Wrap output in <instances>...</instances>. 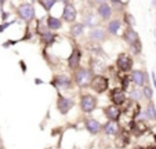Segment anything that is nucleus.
I'll list each match as a JSON object with an SVG mask.
<instances>
[{
    "instance_id": "4",
    "label": "nucleus",
    "mask_w": 156,
    "mask_h": 149,
    "mask_svg": "<svg viewBox=\"0 0 156 149\" xmlns=\"http://www.w3.org/2000/svg\"><path fill=\"white\" fill-rule=\"evenodd\" d=\"M116 65L118 68L122 70V72H127L133 68V59L127 54H120L116 59Z\"/></svg>"
},
{
    "instance_id": "16",
    "label": "nucleus",
    "mask_w": 156,
    "mask_h": 149,
    "mask_svg": "<svg viewBox=\"0 0 156 149\" xmlns=\"http://www.w3.org/2000/svg\"><path fill=\"white\" fill-rule=\"evenodd\" d=\"M86 127H87V130L91 133V134H97V133H100L101 130V124L95 120V119H88L87 122H86Z\"/></svg>"
},
{
    "instance_id": "33",
    "label": "nucleus",
    "mask_w": 156,
    "mask_h": 149,
    "mask_svg": "<svg viewBox=\"0 0 156 149\" xmlns=\"http://www.w3.org/2000/svg\"><path fill=\"white\" fill-rule=\"evenodd\" d=\"M134 149H146V148H144V146H137V148H134Z\"/></svg>"
},
{
    "instance_id": "21",
    "label": "nucleus",
    "mask_w": 156,
    "mask_h": 149,
    "mask_svg": "<svg viewBox=\"0 0 156 149\" xmlns=\"http://www.w3.org/2000/svg\"><path fill=\"white\" fill-rule=\"evenodd\" d=\"M61 21L58 18H54V17H49L47 18V26H49V29L51 31H57V29H60L61 28Z\"/></svg>"
},
{
    "instance_id": "26",
    "label": "nucleus",
    "mask_w": 156,
    "mask_h": 149,
    "mask_svg": "<svg viewBox=\"0 0 156 149\" xmlns=\"http://www.w3.org/2000/svg\"><path fill=\"white\" fill-rule=\"evenodd\" d=\"M142 94L145 95V98L146 99H151L152 98V95H153V91H152V88L149 86H145L142 90Z\"/></svg>"
},
{
    "instance_id": "13",
    "label": "nucleus",
    "mask_w": 156,
    "mask_h": 149,
    "mask_svg": "<svg viewBox=\"0 0 156 149\" xmlns=\"http://www.w3.org/2000/svg\"><path fill=\"white\" fill-rule=\"evenodd\" d=\"M123 37H125V40H126V43L127 44H130V46H133V44H135L140 40L138 39V35H137V32L134 31V29H131V28H127L125 32V35H123Z\"/></svg>"
},
{
    "instance_id": "27",
    "label": "nucleus",
    "mask_w": 156,
    "mask_h": 149,
    "mask_svg": "<svg viewBox=\"0 0 156 149\" xmlns=\"http://www.w3.org/2000/svg\"><path fill=\"white\" fill-rule=\"evenodd\" d=\"M130 83H131V77H129V76H125V77L122 79V84H123V91H125V90H129V87H130Z\"/></svg>"
},
{
    "instance_id": "14",
    "label": "nucleus",
    "mask_w": 156,
    "mask_h": 149,
    "mask_svg": "<svg viewBox=\"0 0 156 149\" xmlns=\"http://www.w3.org/2000/svg\"><path fill=\"white\" fill-rule=\"evenodd\" d=\"M57 106H58V109H60L61 113H68V111L70 109V106H72V102L68 98L60 95L58 97V104H57Z\"/></svg>"
},
{
    "instance_id": "12",
    "label": "nucleus",
    "mask_w": 156,
    "mask_h": 149,
    "mask_svg": "<svg viewBox=\"0 0 156 149\" xmlns=\"http://www.w3.org/2000/svg\"><path fill=\"white\" fill-rule=\"evenodd\" d=\"M105 115L111 122H116V120H119L120 115H122V112H120V109H119L118 106L111 105V106H108V108L105 109Z\"/></svg>"
},
{
    "instance_id": "2",
    "label": "nucleus",
    "mask_w": 156,
    "mask_h": 149,
    "mask_svg": "<svg viewBox=\"0 0 156 149\" xmlns=\"http://www.w3.org/2000/svg\"><path fill=\"white\" fill-rule=\"evenodd\" d=\"M108 79L104 77V76H101V74H97V76H94L91 81H90V86L93 88L94 91H97V93H104L106 91V88H108Z\"/></svg>"
},
{
    "instance_id": "3",
    "label": "nucleus",
    "mask_w": 156,
    "mask_h": 149,
    "mask_svg": "<svg viewBox=\"0 0 156 149\" xmlns=\"http://www.w3.org/2000/svg\"><path fill=\"white\" fill-rule=\"evenodd\" d=\"M80 106H81V111H83V112L90 113V112H93L94 109H95V106H97V101H95V98H94L93 95L86 94V95H83V97H81Z\"/></svg>"
},
{
    "instance_id": "1",
    "label": "nucleus",
    "mask_w": 156,
    "mask_h": 149,
    "mask_svg": "<svg viewBox=\"0 0 156 149\" xmlns=\"http://www.w3.org/2000/svg\"><path fill=\"white\" fill-rule=\"evenodd\" d=\"M90 77H91V72L86 68H79L76 70L75 73V81L77 86L80 87H84V86H88L90 84Z\"/></svg>"
},
{
    "instance_id": "25",
    "label": "nucleus",
    "mask_w": 156,
    "mask_h": 149,
    "mask_svg": "<svg viewBox=\"0 0 156 149\" xmlns=\"http://www.w3.org/2000/svg\"><path fill=\"white\" fill-rule=\"evenodd\" d=\"M43 40L46 44H51L54 40H55V36L54 35H51L50 32H47V33H44L43 35Z\"/></svg>"
},
{
    "instance_id": "10",
    "label": "nucleus",
    "mask_w": 156,
    "mask_h": 149,
    "mask_svg": "<svg viewBox=\"0 0 156 149\" xmlns=\"http://www.w3.org/2000/svg\"><path fill=\"white\" fill-rule=\"evenodd\" d=\"M130 142V134L127 130H120L118 131V135H116V145L118 148H125L127 146Z\"/></svg>"
},
{
    "instance_id": "30",
    "label": "nucleus",
    "mask_w": 156,
    "mask_h": 149,
    "mask_svg": "<svg viewBox=\"0 0 156 149\" xmlns=\"http://www.w3.org/2000/svg\"><path fill=\"white\" fill-rule=\"evenodd\" d=\"M130 98L133 99V101H134V99H135V101L140 99V98H141V91H140V90H133V91H131Z\"/></svg>"
},
{
    "instance_id": "8",
    "label": "nucleus",
    "mask_w": 156,
    "mask_h": 149,
    "mask_svg": "<svg viewBox=\"0 0 156 149\" xmlns=\"http://www.w3.org/2000/svg\"><path fill=\"white\" fill-rule=\"evenodd\" d=\"M130 130L131 133L134 134V135H142L145 131L148 130V126L145 124V122H142V120H138V122H131L130 124Z\"/></svg>"
},
{
    "instance_id": "24",
    "label": "nucleus",
    "mask_w": 156,
    "mask_h": 149,
    "mask_svg": "<svg viewBox=\"0 0 156 149\" xmlns=\"http://www.w3.org/2000/svg\"><path fill=\"white\" fill-rule=\"evenodd\" d=\"M83 28H84V25H83V24H75L73 26H72L70 32H72V35H73V36H79V35L83 33Z\"/></svg>"
},
{
    "instance_id": "20",
    "label": "nucleus",
    "mask_w": 156,
    "mask_h": 149,
    "mask_svg": "<svg viewBox=\"0 0 156 149\" xmlns=\"http://www.w3.org/2000/svg\"><path fill=\"white\" fill-rule=\"evenodd\" d=\"M54 83H57L55 86L58 87H68L70 84V79L66 74H58L55 77V80H54Z\"/></svg>"
},
{
    "instance_id": "17",
    "label": "nucleus",
    "mask_w": 156,
    "mask_h": 149,
    "mask_svg": "<svg viewBox=\"0 0 156 149\" xmlns=\"http://www.w3.org/2000/svg\"><path fill=\"white\" fill-rule=\"evenodd\" d=\"M98 12H100L102 19H108L111 17V14H112V10H111V7L108 6L106 3H101L100 7H98Z\"/></svg>"
},
{
    "instance_id": "31",
    "label": "nucleus",
    "mask_w": 156,
    "mask_h": 149,
    "mask_svg": "<svg viewBox=\"0 0 156 149\" xmlns=\"http://www.w3.org/2000/svg\"><path fill=\"white\" fill-rule=\"evenodd\" d=\"M126 22H127V24H130V25H134V19H133V17H131L130 14H127V15H126Z\"/></svg>"
},
{
    "instance_id": "9",
    "label": "nucleus",
    "mask_w": 156,
    "mask_h": 149,
    "mask_svg": "<svg viewBox=\"0 0 156 149\" xmlns=\"http://www.w3.org/2000/svg\"><path fill=\"white\" fill-rule=\"evenodd\" d=\"M140 111H141V106L138 105L137 102H129V106L125 108V116L133 120L134 118L138 116Z\"/></svg>"
},
{
    "instance_id": "29",
    "label": "nucleus",
    "mask_w": 156,
    "mask_h": 149,
    "mask_svg": "<svg viewBox=\"0 0 156 149\" xmlns=\"http://www.w3.org/2000/svg\"><path fill=\"white\" fill-rule=\"evenodd\" d=\"M131 49H133V53H134V54H140V53H141V42L138 40L135 44L131 46Z\"/></svg>"
},
{
    "instance_id": "28",
    "label": "nucleus",
    "mask_w": 156,
    "mask_h": 149,
    "mask_svg": "<svg viewBox=\"0 0 156 149\" xmlns=\"http://www.w3.org/2000/svg\"><path fill=\"white\" fill-rule=\"evenodd\" d=\"M40 4H42V6H43L44 8L47 10V11H49V10L51 8V7H53L54 4H55V1H54V0H50V1H40Z\"/></svg>"
},
{
    "instance_id": "34",
    "label": "nucleus",
    "mask_w": 156,
    "mask_h": 149,
    "mask_svg": "<svg viewBox=\"0 0 156 149\" xmlns=\"http://www.w3.org/2000/svg\"><path fill=\"white\" fill-rule=\"evenodd\" d=\"M146 149H156V146H149V148H146Z\"/></svg>"
},
{
    "instance_id": "15",
    "label": "nucleus",
    "mask_w": 156,
    "mask_h": 149,
    "mask_svg": "<svg viewBox=\"0 0 156 149\" xmlns=\"http://www.w3.org/2000/svg\"><path fill=\"white\" fill-rule=\"evenodd\" d=\"M130 77L138 87H142L144 83H145V73L141 72V70H133V73H131Z\"/></svg>"
},
{
    "instance_id": "23",
    "label": "nucleus",
    "mask_w": 156,
    "mask_h": 149,
    "mask_svg": "<svg viewBox=\"0 0 156 149\" xmlns=\"http://www.w3.org/2000/svg\"><path fill=\"white\" fill-rule=\"evenodd\" d=\"M146 116L151 119V120H156V109L153 104H149L146 106Z\"/></svg>"
},
{
    "instance_id": "11",
    "label": "nucleus",
    "mask_w": 156,
    "mask_h": 149,
    "mask_svg": "<svg viewBox=\"0 0 156 149\" xmlns=\"http://www.w3.org/2000/svg\"><path fill=\"white\" fill-rule=\"evenodd\" d=\"M80 57H81V53L80 50L75 49L72 51V54L69 55L68 58V66L70 69H77L79 68V64H80Z\"/></svg>"
},
{
    "instance_id": "32",
    "label": "nucleus",
    "mask_w": 156,
    "mask_h": 149,
    "mask_svg": "<svg viewBox=\"0 0 156 149\" xmlns=\"http://www.w3.org/2000/svg\"><path fill=\"white\" fill-rule=\"evenodd\" d=\"M8 25H10V22H8V24H4V25H0V32L4 31V28H7Z\"/></svg>"
},
{
    "instance_id": "18",
    "label": "nucleus",
    "mask_w": 156,
    "mask_h": 149,
    "mask_svg": "<svg viewBox=\"0 0 156 149\" xmlns=\"http://www.w3.org/2000/svg\"><path fill=\"white\" fill-rule=\"evenodd\" d=\"M90 37H91L93 40H97V42L104 40V39H105V32H104V29H101V28H94V29H91V32H90Z\"/></svg>"
},
{
    "instance_id": "5",
    "label": "nucleus",
    "mask_w": 156,
    "mask_h": 149,
    "mask_svg": "<svg viewBox=\"0 0 156 149\" xmlns=\"http://www.w3.org/2000/svg\"><path fill=\"white\" fill-rule=\"evenodd\" d=\"M18 14L22 19L31 21V19H33V17H35V8H33L31 4L25 3V4H21V6L18 7Z\"/></svg>"
},
{
    "instance_id": "19",
    "label": "nucleus",
    "mask_w": 156,
    "mask_h": 149,
    "mask_svg": "<svg viewBox=\"0 0 156 149\" xmlns=\"http://www.w3.org/2000/svg\"><path fill=\"white\" fill-rule=\"evenodd\" d=\"M104 131H105L106 134H109V135H112V134H118L119 131V126L116 122H108V123L104 126Z\"/></svg>"
},
{
    "instance_id": "7",
    "label": "nucleus",
    "mask_w": 156,
    "mask_h": 149,
    "mask_svg": "<svg viewBox=\"0 0 156 149\" xmlns=\"http://www.w3.org/2000/svg\"><path fill=\"white\" fill-rule=\"evenodd\" d=\"M62 18L65 19L66 22H73V21L76 19V8H75L73 4H70V3H65Z\"/></svg>"
},
{
    "instance_id": "22",
    "label": "nucleus",
    "mask_w": 156,
    "mask_h": 149,
    "mask_svg": "<svg viewBox=\"0 0 156 149\" xmlns=\"http://www.w3.org/2000/svg\"><path fill=\"white\" fill-rule=\"evenodd\" d=\"M120 21L119 19H112L109 24H108V32L109 33H112V35H115V33H118V31L120 29Z\"/></svg>"
},
{
    "instance_id": "6",
    "label": "nucleus",
    "mask_w": 156,
    "mask_h": 149,
    "mask_svg": "<svg viewBox=\"0 0 156 149\" xmlns=\"http://www.w3.org/2000/svg\"><path fill=\"white\" fill-rule=\"evenodd\" d=\"M111 99L115 104V106H119L126 102V93L123 91V88H113L111 91Z\"/></svg>"
},
{
    "instance_id": "35",
    "label": "nucleus",
    "mask_w": 156,
    "mask_h": 149,
    "mask_svg": "<svg viewBox=\"0 0 156 149\" xmlns=\"http://www.w3.org/2000/svg\"><path fill=\"white\" fill-rule=\"evenodd\" d=\"M155 37H156V29H155Z\"/></svg>"
}]
</instances>
